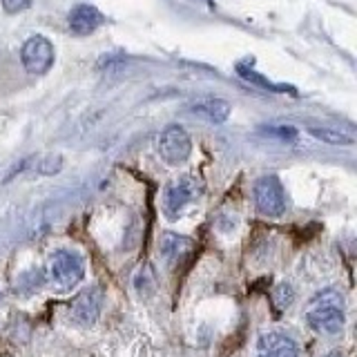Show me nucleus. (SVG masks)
I'll return each instance as SVG.
<instances>
[{"instance_id":"nucleus-9","label":"nucleus","mask_w":357,"mask_h":357,"mask_svg":"<svg viewBox=\"0 0 357 357\" xmlns=\"http://www.w3.org/2000/svg\"><path fill=\"white\" fill-rule=\"evenodd\" d=\"M67 22L76 36H87L103 25V14L94 5H76L67 16Z\"/></svg>"},{"instance_id":"nucleus-14","label":"nucleus","mask_w":357,"mask_h":357,"mask_svg":"<svg viewBox=\"0 0 357 357\" xmlns=\"http://www.w3.org/2000/svg\"><path fill=\"white\" fill-rule=\"evenodd\" d=\"M271 134H277V137H282V139H293L297 132L293 128H271Z\"/></svg>"},{"instance_id":"nucleus-7","label":"nucleus","mask_w":357,"mask_h":357,"mask_svg":"<svg viewBox=\"0 0 357 357\" xmlns=\"http://www.w3.org/2000/svg\"><path fill=\"white\" fill-rule=\"evenodd\" d=\"M100 306H103V295L98 288H87L70 304V317L78 326H92L96 321Z\"/></svg>"},{"instance_id":"nucleus-1","label":"nucleus","mask_w":357,"mask_h":357,"mask_svg":"<svg viewBox=\"0 0 357 357\" xmlns=\"http://www.w3.org/2000/svg\"><path fill=\"white\" fill-rule=\"evenodd\" d=\"M344 297L335 288H326L310 299L306 308V321L312 331L324 335H337L344 326Z\"/></svg>"},{"instance_id":"nucleus-4","label":"nucleus","mask_w":357,"mask_h":357,"mask_svg":"<svg viewBox=\"0 0 357 357\" xmlns=\"http://www.w3.org/2000/svg\"><path fill=\"white\" fill-rule=\"evenodd\" d=\"M255 204L266 217H279L286 208L284 188L277 176H261L255 183Z\"/></svg>"},{"instance_id":"nucleus-12","label":"nucleus","mask_w":357,"mask_h":357,"mask_svg":"<svg viewBox=\"0 0 357 357\" xmlns=\"http://www.w3.org/2000/svg\"><path fill=\"white\" fill-rule=\"evenodd\" d=\"M290 301H293V288H290L288 284H282L277 288V304L282 308H286V306H290Z\"/></svg>"},{"instance_id":"nucleus-15","label":"nucleus","mask_w":357,"mask_h":357,"mask_svg":"<svg viewBox=\"0 0 357 357\" xmlns=\"http://www.w3.org/2000/svg\"><path fill=\"white\" fill-rule=\"evenodd\" d=\"M326 357H340L337 353H331V355H326Z\"/></svg>"},{"instance_id":"nucleus-10","label":"nucleus","mask_w":357,"mask_h":357,"mask_svg":"<svg viewBox=\"0 0 357 357\" xmlns=\"http://www.w3.org/2000/svg\"><path fill=\"white\" fill-rule=\"evenodd\" d=\"M195 112L201 116L210 119L212 123H223L230 116V103L228 100H221V98H208V100L197 103Z\"/></svg>"},{"instance_id":"nucleus-5","label":"nucleus","mask_w":357,"mask_h":357,"mask_svg":"<svg viewBox=\"0 0 357 357\" xmlns=\"http://www.w3.org/2000/svg\"><path fill=\"white\" fill-rule=\"evenodd\" d=\"M20 59L29 74L40 76L45 72H50V67L54 65V47L45 36H31L22 45Z\"/></svg>"},{"instance_id":"nucleus-8","label":"nucleus","mask_w":357,"mask_h":357,"mask_svg":"<svg viewBox=\"0 0 357 357\" xmlns=\"http://www.w3.org/2000/svg\"><path fill=\"white\" fill-rule=\"evenodd\" d=\"M199 197V183L195 178H178L165 190V212L170 217H176L188 204Z\"/></svg>"},{"instance_id":"nucleus-3","label":"nucleus","mask_w":357,"mask_h":357,"mask_svg":"<svg viewBox=\"0 0 357 357\" xmlns=\"http://www.w3.org/2000/svg\"><path fill=\"white\" fill-rule=\"evenodd\" d=\"M192 152V141L181 126L165 128L159 137V154L167 165H181Z\"/></svg>"},{"instance_id":"nucleus-2","label":"nucleus","mask_w":357,"mask_h":357,"mask_svg":"<svg viewBox=\"0 0 357 357\" xmlns=\"http://www.w3.org/2000/svg\"><path fill=\"white\" fill-rule=\"evenodd\" d=\"M85 275V261L83 257L74 252V250H54L50 257V279L56 288L61 290H70L76 286Z\"/></svg>"},{"instance_id":"nucleus-11","label":"nucleus","mask_w":357,"mask_h":357,"mask_svg":"<svg viewBox=\"0 0 357 357\" xmlns=\"http://www.w3.org/2000/svg\"><path fill=\"white\" fill-rule=\"evenodd\" d=\"M308 132L312 134L315 139L324 141V143H331V145H353V137L346 134L342 130H331V128H308Z\"/></svg>"},{"instance_id":"nucleus-6","label":"nucleus","mask_w":357,"mask_h":357,"mask_svg":"<svg viewBox=\"0 0 357 357\" xmlns=\"http://www.w3.org/2000/svg\"><path fill=\"white\" fill-rule=\"evenodd\" d=\"M257 357H299V344L282 331H268L257 342Z\"/></svg>"},{"instance_id":"nucleus-13","label":"nucleus","mask_w":357,"mask_h":357,"mask_svg":"<svg viewBox=\"0 0 357 357\" xmlns=\"http://www.w3.org/2000/svg\"><path fill=\"white\" fill-rule=\"evenodd\" d=\"M31 5V0H3V7L7 14H18V11L27 9Z\"/></svg>"}]
</instances>
